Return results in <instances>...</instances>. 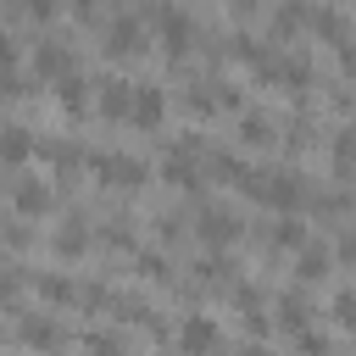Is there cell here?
<instances>
[{
    "label": "cell",
    "instance_id": "6da1fadb",
    "mask_svg": "<svg viewBox=\"0 0 356 356\" xmlns=\"http://www.w3.org/2000/svg\"><path fill=\"white\" fill-rule=\"evenodd\" d=\"M89 167H95V178L111 184V189H139V184L150 178V167H145L139 156H122V150H95Z\"/></svg>",
    "mask_w": 356,
    "mask_h": 356
},
{
    "label": "cell",
    "instance_id": "7a4b0ae2",
    "mask_svg": "<svg viewBox=\"0 0 356 356\" xmlns=\"http://www.w3.org/2000/svg\"><path fill=\"white\" fill-rule=\"evenodd\" d=\"M178 350H184V356H217V350H222V323H217L211 312H189V317L178 323Z\"/></svg>",
    "mask_w": 356,
    "mask_h": 356
},
{
    "label": "cell",
    "instance_id": "3957f363",
    "mask_svg": "<svg viewBox=\"0 0 356 356\" xmlns=\"http://www.w3.org/2000/svg\"><path fill=\"white\" fill-rule=\"evenodd\" d=\"M128 122L134 128H161L167 122V89L161 83H134V95H128Z\"/></svg>",
    "mask_w": 356,
    "mask_h": 356
},
{
    "label": "cell",
    "instance_id": "277c9868",
    "mask_svg": "<svg viewBox=\"0 0 356 356\" xmlns=\"http://www.w3.org/2000/svg\"><path fill=\"white\" fill-rule=\"evenodd\" d=\"M11 211L17 217H44L50 211V184L44 178H17L11 184Z\"/></svg>",
    "mask_w": 356,
    "mask_h": 356
},
{
    "label": "cell",
    "instance_id": "5b68a950",
    "mask_svg": "<svg viewBox=\"0 0 356 356\" xmlns=\"http://www.w3.org/2000/svg\"><path fill=\"white\" fill-rule=\"evenodd\" d=\"M295 273H300V284H323V278L334 273V250H328V245H312V239H306V245L295 250Z\"/></svg>",
    "mask_w": 356,
    "mask_h": 356
},
{
    "label": "cell",
    "instance_id": "8992f818",
    "mask_svg": "<svg viewBox=\"0 0 356 356\" xmlns=\"http://www.w3.org/2000/svg\"><path fill=\"white\" fill-rule=\"evenodd\" d=\"M200 239H206V245H234V239H239V217L222 211V206H206V211H200Z\"/></svg>",
    "mask_w": 356,
    "mask_h": 356
},
{
    "label": "cell",
    "instance_id": "52a82bcc",
    "mask_svg": "<svg viewBox=\"0 0 356 356\" xmlns=\"http://www.w3.org/2000/svg\"><path fill=\"white\" fill-rule=\"evenodd\" d=\"M161 44H167V56H189V44H195V22H189L184 11H161Z\"/></svg>",
    "mask_w": 356,
    "mask_h": 356
},
{
    "label": "cell",
    "instance_id": "ba28073f",
    "mask_svg": "<svg viewBox=\"0 0 356 356\" xmlns=\"http://www.w3.org/2000/svg\"><path fill=\"white\" fill-rule=\"evenodd\" d=\"M106 50H111V56H139V50H145V28H139L134 17H117L111 33H106Z\"/></svg>",
    "mask_w": 356,
    "mask_h": 356
},
{
    "label": "cell",
    "instance_id": "9c48e42d",
    "mask_svg": "<svg viewBox=\"0 0 356 356\" xmlns=\"http://www.w3.org/2000/svg\"><path fill=\"white\" fill-rule=\"evenodd\" d=\"M128 95H134V83H122V78H106L100 83V117H111V122H128Z\"/></svg>",
    "mask_w": 356,
    "mask_h": 356
},
{
    "label": "cell",
    "instance_id": "30bf717a",
    "mask_svg": "<svg viewBox=\"0 0 356 356\" xmlns=\"http://www.w3.org/2000/svg\"><path fill=\"white\" fill-rule=\"evenodd\" d=\"M195 145H184V150H172L167 161H161V178L172 184V189H195L200 184V172H195V156H189Z\"/></svg>",
    "mask_w": 356,
    "mask_h": 356
},
{
    "label": "cell",
    "instance_id": "8fae6325",
    "mask_svg": "<svg viewBox=\"0 0 356 356\" xmlns=\"http://www.w3.org/2000/svg\"><path fill=\"white\" fill-rule=\"evenodd\" d=\"M17 334H22V345H33V350H61V345H67V339H61V328H56L50 317H22V328H17Z\"/></svg>",
    "mask_w": 356,
    "mask_h": 356
},
{
    "label": "cell",
    "instance_id": "7c38bea8",
    "mask_svg": "<svg viewBox=\"0 0 356 356\" xmlns=\"http://www.w3.org/2000/svg\"><path fill=\"white\" fill-rule=\"evenodd\" d=\"M278 328H289V334H300V328H312V306H306V295H300V289H289V295H278Z\"/></svg>",
    "mask_w": 356,
    "mask_h": 356
},
{
    "label": "cell",
    "instance_id": "4fadbf2b",
    "mask_svg": "<svg viewBox=\"0 0 356 356\" xmlns=\"http://www.w3.org/2000/svg\"><path fill=\"white\" fill-rule=\"evenodd\" d=\"M56 100H61V111H67V117H83V106H89V83H83L78 72L56 78Z\"/></svg>",
    "mask_w": 356,
    "mask_h": 356
},
{
    "label": "cell",
    "instance_id": "5bb4252c",
    "mask_svg": "<svg viewBox=\"0 0 356 356\" xmlns=\"http://www.w3.org/2000/svg\"><path fill=\"white\" fill-rule=\"evenodd\" d=\"M50 250H56L61 261L83 256V250H89V228H83V222H61V228H56V239H50Z\"/></svg>",
    "mask_w": 356,
    "mask_h": 356
},
{
    "label": "cell",
    "instance_id": "9a60e30c",
    "mask_svg": "<svg viewBox=\"0 0 356 356\" xmlns=\"http://www.w3.org/2000/svg\"><path fill=\"white\" fill-rule=\"evenodd\" d=\"M306 28H317V33H323V39H328V44H334V50L345 56V17H339L334 6H323V11H312V17H306Z\"/></svg>",
    "mask_w": 356,
    "mask_h": 356
},
{
    "label": "cell",
    "instance_id": "2e32d148",
    "mask_svg": "<svg viewBox=\"0 0 356 356\" xmlns=\"http://www.w3.org/2000/svg\"><path fill=\"white\" fill-rule=\"evenodd\" d=\"M33 72H39L44 83H56V78H67V50H61V44H44V50L33 56Z\"/></svg>",
    "mask_w": 356,
    "mask_h": 356
},
{
    "label": "cell",
    "instance_id": "e0dca14e",
    "mask_svg": "<svg viewBox=\"0 0 356 356\" xmlns=\"http://www.w3.org/2000/svg\"><path fill=\"white\" fill-rule=\"evenodd\" d=\"M273 245H278V250H300V245H306V222H300L295 211H284L278 228H273Z\"/></svg>",
    "mask_w": 356,
    "mask_h": 356
},
{
    "label": "cell",
    "instance_id": "ac0fdd59",
    "mask_svg": "<svg viewBox=\"0 0 356 356\" xmlns=\"http://www.w3.org/2000/svg\"><path fill=\"white\" fill-rule=\"evenodd\" d=\"M306 17H312V6H300V0H289V6H278V17H273V28H278V33H295V28H306Z\"/></svg>",
    "mask_w": 356,
    "mask_h": 356
},
{
    "label": "cell",
    "instance_id": "d6986e66",
    "mask_svg": "<svg viewBox=\"0 0 356 356\" xmlns=\"http://www.w3.org/2000/svg\"><path fill=\"white\" fill-rule=\"evenodd\" d=\"M245 172H250V167H245L234 150H228V156H211V178H217V184H239Z\"/></svg>",
    "mask_w": 356,
    "mask_h": 356
},
{
    "label": "cell",
    "instance_id": "ffe728a7",
    "mask_svg": "<svg viewBox=\"0 0 356 356\" xmlns=\"http://www.w3.org/2000/svg\"><path fill=\"white\" fill-rule=\"evenodd\" d=\"M39 295L50 300V306H67V300H78V289L61 278V273H50V278H39Z\"/></svg>",
    "mask_w": 356,
    "mask_h": 356
},
{
    "label": "cell",
    "instance_id": "44dd1931",
    "mask_svg": "<svg viewBox=\"0 0 356 356\" xmlns=\"http://www.w3.org/2000/svg\"><path fill=\"white\" fill-rule=\"evenodd\" d=\"M295 345H300V356H334V339H328L323 328H300Z\"/></svg>",
    "mask_w": 356,
    "mask_h": 356
},
{
    "label": "cell",
    "instance_id": "7402d4cb",
    "mask_svg": "<svg viewBox=\"0 0 356 356\" xmlns=\"http://www.w3.org/2000/svg\"><path fill=\"white\" fill-rule=\"evenodd\" d=\"M239 139L245 145H273V122L267 117H239Z\"/></svg>",
    "mask_w": 356,
    "mask_h": 356
},
{
    "label": "cell",
    "instance_id": "603a6c76",
    "mask_svg": "<svg viewBox=\"0 0 356 356\" xmlns=\"http://www.w3.org/2000/svg\"><path fill=\"white\" fill-rule=\"evenodd\" d=\"M134 273L139 278H167V256L161 250H134Z\"/></svg>",
    "mask_w": 356,
    "mask_h": 356
},
{
    "label": "cell",
    "instance_id": "cb8c5ba5",
    "mask_svg": "<svg viewBox=\"0 0 356 356\" xmlns=\"http://www.w3.org/2000/svg\"><path fill=\"white\" fill-rule=\"evenodd\" d=\"M83 350H89V356H122V339L95 328V334H83Z\"/></svg>",
    "mask_w": 356,
    "mask_h": 356
},
{
    "label": "cell",
    "instance_id": "d4e9b609",
    "mask_svg": "<svg viewBox=\"0 0 356 356\" xmlns=\"http://www.w3.org/2000/svg\"><path fill=\"white\" fill-rule=\"evenodd\" d=\"M334 172H339V178L350 172V134H339V139H334Z\"/></svg>",
    "mask_w": 356,
    "mask_h": 356
},
{
    "label": "cell",
    "instance_id": "484cf974",
    "mask_svg": "<svg viewBox=\"0 0 356 356\" xmlns=\"http://www.w3.org/2000/svg\"><path fill=\"white\" fill-rule=\"evenodd\" d=\"M356 317V300H350V289H339L334 295V323H350Z\"/></svg>",
    "mask_w": 356,
    "mask_h": 356
},
{
    "label": "cell",
    "instance_id": "4316f807",
    "mask_svg": "<svg viewBox=\"0 0 356 356\" xmlns=\"http://www.w3.org/2000/svg\"><path fill=\"white\" fill-rule=\"evenodd\" d=\"M17 289H22V278L17 273H0V306H17Z\"/></svg>",
    "mask_w": 356,
    "mask_h": 356
},
{
    "label": "cell",
    "instance_id": "83f0119b",
    "mask_svg": "<svg viewBox=\"0 0 356 356\" xmlns=\"http://www.w3.org/2000/svg\"><path fill=\"white\" fill-rule=\"evenodd\" d=\"M6 245H11V250H22V245H28V228H22V222H11V228H6Z\"/></svg>",
    "mask_w": 356,
    "mask_h": 356
},
{
    "label": "cell",
    "instance_id": "f1b7e54d",
    "mask_svg": "<svg viewBox=\"0 0 356 356\" xmlns=\"http://www.w3.org/2000/svg\"><path fill=\"white\" fill-rule=\"evenodd\" d=\"M17 67V50H11V39H0V72H11Z\"/></svg>",
    "mask_w": 356,
    "mask_h": 356
},
{
    "label": "cell",
    "instance_id": "f546056e",
    "mask_svg": "<svg viewBox=\"0 0 356 356\" xmlns=\"http://www.w3.org/2000/svg\"><path fill=\"white\" fill-rule=\"evenodd\" d=\"M56 6H61V0H28V11H33V17H56Z\"/></svg>",
    "mask_w": 356,
    "mask_h": 356
},
{
    "label": "cell",
    "instance_id": "4dcf8cb0",
    "mask_svg": "<svg viewBox=\"0 0 356 356\" xmlns=\"http://www.w3.org/2000/svg\"><path fill=\"white\" fill-rule=\"evenodd\" d=\"M72 11H78V17H89V11H95V0H78V6H72Z\"/></svg>",
    "mask_w": 356,
    "mask_h": 356
},
{
    "label": "cell",
    "instance_id": "1f68e13d",
    "mask_svg": "<svg viewBox=\"0 0 356 356\" xmlns=\"http://www.w3.org/2000/svg\"><path fill=\"white\" fill-rule=\"evenodd\" d=\"M239 356H267V350H261V345H245V350H239Z\"/></svg>",
    "mask_w": 356,
    "mask_h": 356
},
{
    "label": "cell",
    "instance_id": "d6a6232c",
    "mask_svg": "<svg viewBox=\"0 0 356 356\" xmlns=\"http://www.w3.org/2000/svg\"><path fill=\"white\" fill-rule=\"evenodd\" d=\"M234 6H256V0H234Z\"/></svg>",
    "mask_w": 356,
    "mask_h": 356
}]
</instances>
